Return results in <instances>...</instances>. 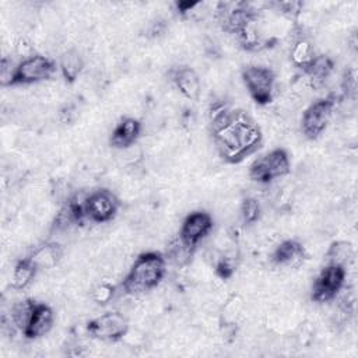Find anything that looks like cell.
Returning <instances> with one entry per match:
<instances>
[{"instance_id":"1","label":"cell","mask_w":358,"mask_h":358,"mask_svg":"<svg viewBox=\"0 0 358 358\" xmlns=\"http://www.w3.org/2000/svg\"><path fill=\"white\" fill-rule=\"evenodd\" d=\"M208 122L217 152L228 164L242 162L263 143L259 124L243 109L217 101L208 109Z\"/></svg>"},{"instance_id":"2","label":"cell","mask_w":358,"mask_h":358,"mask_svg":"<svg viewBox=\"0 0 358 358\" xmlns=\"http://www.w3.org/2000/svg\"><path fill=\"white\" fill-rule=\"evenodd\" d=\"M166 273V257L159 252H143L131 264L122 281V288L129 295L144 294L159 285Z\"/></svg>"},{"instance_id":"3","label":"cell","mask_w":358,"mask_h":358,"mask_svg":"<svg viewBox=\"0 0 358 358\" xmlns=\"http://www.w3.org/2000/svg\"><path fill=\"white\" fill-rule=\"evenodd\" d=\"M291 171L289 155L284 148H274L255 159L249 166V178L257 183H270L288 175Z\"/></svg>"},{"instance_id":"4","label":"cell","mask_w":358,"mask_h":358,"mask_svg":"<svg viewBox=\"0 0 358 358\" xmlns=\"http://www.w3.org/2000/svg\"><path fill=\"white\" fill-rule=\"evenodd\" d=\"M259 17V10L246 1L218 3L217 7L218 24L225 32L234 34L235 36L239 35L250 24L257 21Z\"/></svg>"},{"instance_id":"5","label":"cell","mask_w":358,"mask_h":358,"mask_svg":"<svg viewBox=\"0 0 358 358\" xmlns=\"http://www.w3.org/2000/svg\"><path fill=\"white\" fill-rule=\"evenodd\" d=\"M242 81L257 105H268L274 96L275 74L271 69L259 64L246 66L242 70Z\"/></svg>"},{"instance_id":"6","label":"cell","mask_w":358,"mask_h":358,"mask_svg":"<svg viewBox=\"0 0 358 358\" xmlns=\"http://www.w3.org/2000/svg\"><path fill=\"white\" fill-rule=\"evenodd\" d=\"M56 71V63L42 55H31L15 64L11 85H28L49 80Z\"/></svg>"},{"instance_id":"7","label":"cell","mask_w":358,"mask_h":358,"mask_svg":"<svg viewBox=\"0 0 358 358\" xmlns=\"http://www.w3.org/2000/svg\"><path fill=\"white\" fill-rule=\"evenodd\" d=\"M336 106V96L327 95L310 103L301 119V129L306 138L316 140L327 127L333 109Z\"/></svg>"},{"instance_id":"8","label":"cell","mask_w":358,"mask_h":358,"mask_svg":"<svg viewBox=\"0 0 358 358\" xmlns=\"http://www.w3.org/2000/svg\"><path fill=\"white\" fill-rule=\"evenodd\" d=\"M345 275V267L338 264H324L313 281L310 294L312 301L317 303L333 301L343 289Z\"/></svg>"},{"instance_id":"9","label":"cell","mask_w":358,"mask_h":358,"mask_svg":"<svg viewBox=\"0 0 358 358\" xmlns=\"http://www.w3.org/2000/svg\"><path fill=\"white\" fill-rule=\"evenodd\" d=\"M129 331V320L120 312H106L87 323V333L101 341H119Z\"/></svg>"},{"instance_id":"10","label":"cell","mask_w":358,"mask_h":358,"mask_svg":"<svg viewBox=\"0 0 358 358\" xmlns=\"http://www.w3.org/2000/svg\"><path fill=\"white\" fill-rule=\"evenodd\" d=\"M119 199L109 189H96L87 194L85 214L87 218L96 224L112 221L119 210Z\"/></svg>"},{"instance_id":"11","label":"cell","mask_w":358,"mask_h":358,"mask_svg":"<svg viewBox=\"0 0 358 358\" xmlns=\"http://www.w3.org/2000/svg\"><path fill=\"white\" fill-rule=\"evenodd\" d=\"M213 217L207 211H193L182 222L179 231V241L189 250H194L197 245L210 234V231L213 229Z\"/></svg>"},{"instance_id":"12","label":"cell","mask_w":358,"mask_h":358,"mask_svg":"<svg viewBox=\"0 0 358 358\" xmlns=\"http://www.w3.org/2000/svg\"><path fill=\"white\" fill-rule=\"evenodd\" d=\"M85 199L87 194L76 193L63 203L59 213L53 220V229L55 231H67L74 225H80L87 218L85 214Z\"/></svg>"},{"instance_id":"13","label":"cell","mask_w":358,"mask_h":358,"mask_svg":"<svg viewBox=\"0 0 358 358\" xmlns=\"http://www.w3.org/2000/svg\"><path fill=\"white\" fill-rule=\"evenodd\" d=\"M53 322H55V313L52 308L45 302L36 301L31 310L29 319L22 330V336L28 340L39 338L46 333H49V330L53 326Z\"/></svg>"},{"instance_id":"14","label":"cell","mask_w":358,"mask_h":358,"mask_svg":"<svg viewBox=\"0 0 358 358\" xmlns=\"http://www.w3.org/2000/svg\"><path fill=\"white\" fill-rule=\"evenodd\" d=\"M306 257V250L303 245L295 239L282 241L280 245L275 246L274 252L271 253L273 264L278 267H298L303 263Z\"/></svg>"},{"instance_id":"15","label":"cell","mask_w":358,"mask_h":358,"mask_svg":"<svg viewBox=\"0 0 358 358\" xmlns=\"http://www.w3.org/2000/svg\"><path fill=\"white\" fill-rule=\"evenodd\" d=\"M171 80L179 92L189 101H197L201 83L199 74L189 66H179L171 70Z\"/></svg>"},{"instance_id":"16","label":"cell","mask_w":358,"mask_h":358,"mask_svg":"<svg viewBox=\"0 0 358 358\" xmlns=\"http://www.w3.org/2000/svg\"><path fill=\"white\" fill-rule=\"evenodd\" d=\"M140 133H141V123L134 117L126 116V117H122L120 122L113 129L109 143L113 148L124 150L131 147L137 141V138L140 137Z\"/></svg>"},{"instance_id":"17","label":"cell","mask_w":358,"mask_h":358,"mask_svg":"<svg viewBox=\"0 0 358 358\" xmlns=\"http://www.w3.org/2000/svg\"><path fill=\"white\" fill-rule=\"evenodd\" d=\"M334 70V62L326 55H316V57L302 70L310 80L312 87L317 88L324 84Z\"/></svg>"},{"instance_id":"18","label":"cell","mask_w":358,"mask_h":358,"mask_svg":"<svg viewBox=\"0 0 358 358\" xmlns=\"http://www.w3.org/2000/svg\"><path fill=\"white\" fill-rule=\"evenodd\" d=\"M59 69L66 83H74L84 69V60L78 50L69 49L66 50L59 60Z\"/></svg>"},{"instance_id":"19","label":"cell","mask_w":358,"mask_h":358,"mask_svg":"<svg viewBox=\"0 0 358 358\" xmlns=\"http://www.w3.org/2000/svg\"><path fill=\"white\" fill-rule=\"evenodd\" d=\"M38 270L39 268L31 256L20 259L13 268V275H11L13 288H15V289L27 288L35 278Z\"/></svg>"},{"instance_id":"20","label":"cell","mask_w":358,"mask_h":358,"mask_svg":"<svg viewBox=\"0 0 358 358\" xmlns=\"http://www.w3.org/2000/svg\"><path fill=\"white\" fill-rule=\"evenodd\" d=\"M62 256H63V250L60 245L56 242H46L39 248H36L31 255L38 268H49L55 266Z\"/></svg>"},{"instance_id":"21","label":"cell","mask_w":358,"mask_h":358,"mask_svg":"<svg viewBox=\"0 0 358 358\" xmlns=\"http://www.w3.org/2000/svg\"><path fill=\"white\" fill-rule=\"evenodd\" d=\"M354 257V246L347 241L333 242L326 252V264H338L345 267Z\"/></svg>"},{"instance_id":"22","label":"cell","mask_w":358,"mask_h":358,"mask_svg":"<svg viewBox=\"0 0 358 358\" xmlns=\"http://www.w3.org/2000/svg\"><path fill=\"white\" fill-rule=\"evenodd\" d=\"M291 62L294 66H296L298 69L303 70L315 57H316V52L313 45L310 43V41H308L306 38H299L291 48Z\"/></svg>"},{"instance_id":"23","label":"cell","mask_w":358,"mask_h":358,"mask_svg":"<svg viewBox=\"0 0 358 358\" xmlns=\"http://www.w3.org/2000/svg\"><path fill=\"white\" fill-rule=\"evenodd\" d=\"M35 299H24V301H18L17 303L13 305L11 308V316H10V320L11 323L14 324L15 329H18L21 333L29 319V315H31V310L35 305Z\"/></svg>"},{"instance_id":"24","label":"cell","mask_w":358,"mask_h":358,"mask_svg":"<svg viewBox=\"0 0 358 358\" xmlns=\"http://www.w3.org/2000/svg\"><path fill=\"white\" fill-rule=\"evenodd\" d=\"M239 211H241V218H242L243 224H246V225L255 224L256 221H259V218L262 215L260 203L255 197L243 199L241 203Z\"/></svg>"},{"instance_id":"25","label":"cell","mask_w":358,"mask_h":358,"mask_svg":"<svg viewBox=\"0 0 358 358\" xmlns=\"http://www.w3.org/2000/svg\"><path fill=\"white\" fill-rule=\"evenodd\" d=\"M236 271V259L234 255H222L215 263V274L222 278H231Z\"/></svg>"},{"instance_id":"26","label":"cell","mask_w":358,"mask_h":358,"mask_svg":"<svg viewBox=\"0 0 358 358\" xmlns=\"http://www.w3.org/2000/svg\"><path fill=\"white\" fill-rule=\"evenodd\" d=\"M271 6H274L277 8V11H280L281 14H284L289 18L296 17L302 8L301 1H275V3H271Z\"/></svg>"},{"instance_id":"27","label":"cell","mask_w":358,"mask_h":358,"mask_svg":"<svg viewBox=\"0 0 358 358\" xmlns=\"http://www.w3.org/2000/svg\"><path fill=\"white\" fill-rule=\"evenodd\" d=\"M341 88L345 95H354L355 88H357V74L355 69H348L344 71L343 81H341Z\"/></svg>"},{"instance_id":"28","label":"cell","mask_w":358,"mask_h":358,"mask_svg":"<svg viewBox=\"0 0 358 358\" xmlns=\"http://www.w3.org/2000/svg\"><path fill=\"white\" fill-rule=\"evenodd\" d=\"M113 292H115L113 287H110L108 284H101L94 289V299H95L96 303L105 305L112 299Z\"/></svg>"},{"instance_id":"29","label":"cell","mask_w":358,"mask_h":358,"mask_svg":"<svg viewBox=\"0 0 358 358\" xmlns=\"http://www.w3.org/2000/svg\"><path fill=\"white\" fill-rule=\"evenodd\" d=\"M196 6H199V3H196V1H178L176 3V8L182 15L192 11Z\"/></svg>"}]
</instances>
